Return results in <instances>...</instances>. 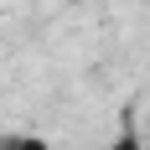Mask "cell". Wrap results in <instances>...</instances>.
Masks as SVG:
<instances>
[{
    "instance_id": "obj_1",
    "label": "cell",
    "mask_w": 150,
    "mask_h": 150,
    "mask_svg": "<svg viewBox=\"0 0 150 150\" xmlns=\"http://www.w3.org/2000/svg\"><path fill=\"white\" fill-rule=\"evenodd\" d=\"M98 150H150V145H145V135H140V124H135V119H124V124H119V129H114Z\"/></svg>"
}]
</instances>
